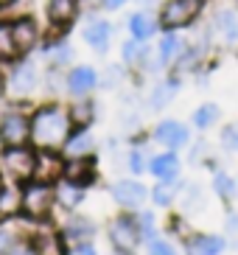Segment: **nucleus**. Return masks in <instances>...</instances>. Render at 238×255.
Segmentation results:
<instances>
[{
  "label": "nucleus",
  "instance_id": "nucleus-24",
  "mask_svg": "<svg viewBox=\"0 0 238 255\" xmlns=\"http://www.w3.org/2000/svg\"><path fill=\"white\" fill-rule=\"evenodd\" d=\"M56 202L59 205H65V208H76V205L84 199V188L82 185H76V182H67V180H62L59 185H56Z\"/></svg>",
  "mask_w": 238,
  "mask_h": 255
},
{
  "label": "nucleus",
  "instance_id": "nucleus-21",
  "mask_svg": "<svg viewBox=\"0 0 238 255\" xmlns=\"http://www.w3.org/2000/svg\"><path fill=\"white\" fill-rule=\"evenodd\" d=\"M93 236H96V227H93V222L84 219V216H73L65 225V233H62V239L70 241V244H84V241H90Z\"/></svg>",
  "mask_w": 238,
  "mask_h": 255
},
{
  "label": "nucleus",
  "instance_id": "nucleus-3",
  "mask_svg": "<svg viewBox=\"0 0 238 255\" xmlns=\"http://www.w3.org/2000/svg\"><path fill=\"white\" fill-rule=\"evenodd\" d=\"M53 202H56V194H53L51 182H31V185L22 188L20 196V208L28 219H45L51 213Z\"/></svg>",
  "mask_w": 238,
  "mask_h": 255
},
{
  "label": "nucleus",
  "instance_id": "nucleus-27",
  "mask_svg": "<svg viewBox=\"0 0 238 255\" xmlns=\"http://www.w3.org/2000/svg\"><path fill=\"white\" fill-rule=\"evenodd\" d=\"M31 14V0H0V20H17Z\"/></svg>",
  "mask_w": 238,
  "mask_h": 255
},
{
  "label": "nucleus",
  "instance_id": "nucleus-14",
  "mask_svg": "<svg viewBox=\"0 0 238 255\" xmlns=\"http://www.w3.org/2000/svg\"><path fill=\"white\" fill-rule=\"evenodd\" d=\"M93 174H96V160H90L87 154H84V157H73L70 163H65L62 180L76 182V185H82V188H84V185H90Z\"/></svg>",
  "mask_w": 238,
  "mask_h": 255
},
{
  "label": "nucleus",
  "instance_id": "nucleus-37",
  "mask_svg": "<svg viewBox=\"0 0 238 255\" xmlns=\"http://www.w3.org/2000/svg\"><path fill=\"white\" fill-rule=\"evenodd\" d=\"M137 227L143 230V236H151V233H154V216H151V213H140Z\"/></svg>",
  "mask_w": 238,
  "mask_h": 255
},
{
  "label": "nucleus",
  "instance_id": "nucleus-23",
  "mask_svg": "<svg viewBox=\"0 0 238 255\" xmlns=\"http://www.w3.org/2000/svg\"><path fill=\"white\" fill-rule=\"evenodd\" d=\"M93 149H96V140H93V135H90L87 129H79L73 135H67V140H65V151L70 157H84Z\"/></svg>",
  "mask_w": 238,
  "mask_h": 255
},
{
  "label": "nucleus",
  "instance_id": "nucleus-32",
  "mask_svg": "<svg viewBox=\"0 0 238 255\" xmlns=\"http://www.w3.org/2000/svg\"><path fill=\"white\" fill-rule=\"evenodd\" d=\"M213 188H216V194L222 196V199H233V196H236V180H233L230 174H222L219 171L216 177H213Z\"/></svg>",
  "mask_w": 238,
  "mask_h": 255
},
{
  "label": "nucleus",
  "instance_id": "nucleus-40",
  "mask_svg": "<svg viewBox=\"0 0 238 255\" xmlns=\"http://www.w3.org/2000/svg\"><path fill=\"white\" fill-rule=\"evenodd\" d=\"M120 82V68H107V79H104V87H115Z\"/></svg>",
  "mask_w": 238,
  "mask_h": 255
},
{
  "label": "nucleus",
  "instance_id": "nucleus-18",
  "mask_svg": "<svg viewBox=\"0 0 238 255\" xmlns=\"http://www.w3.org/2000/svg\"><path fill=\"white\" fill-rule=\"evenodd\" d=\"M213 31L224 42H236L238 39V14L233 8H219L213 14Z\"/></svg>",
  "mask_w": 238,
  "mask_h": 255
},
{
  "label": "nucleus",
  "instance_id": "nucleus-29",
  "mask_svg": "<svg viewBox=\"0 0 238 255\" xmlns=\"http://www.w3.org/2000/svg\"><path fill=\"white\" fill-rule=\"evenodd\" d=\"M17 48L14 39H11V23L8 20H0V59H14Z\"/></svg>",
  "mask_w": 238,
  "mask_h": 255
},
{
  "label": "nucleus",
  "instance_id": "nucleus-11",
  "mask_svg": "<svg viewBox=\"0 0 238 255\" xmlns=\"http://www.w3.org/2000/svg\"><path fill=\"white\" fill-rule=\"evenodd\" d=\"M146 185H140V182L134 180H120L112 185V199L118 205H123V208H140L143 202H146Z\"/></svg>",
  "mask_w": 238,
  "mask_h": 255
},
{
  "label": "nucleus",
  "instance_id": "nucleus-41",
  "mask_svg": "<svg viewBox=\"0 0 238 255\" xmlns=\"http://www.w3.org/2000/svg\"><path fill=\"white\" fill-rule=\"evenodd\" d=\"M129 0H104L101 3V8H107V11H118V8H123Z\"/></svg>",
  "mask_w": 238,
  "mask_h": 255
},
{
  "label": "nucleus",
  "instance_id": "nucleus-5",
  "mask_svg": "<svg viewBox=\"0 0 238 255\" xmlns=\"http://www.w3.org/2000/svg\"><path fill=\"white\" fill-rule=\"evenodd\" d=\"M34 165H37V154L28 146H8L3 151V168L8 171V177L17 182L34 177Z\"/></svg>",
  "mask_w": 238,
  "mask_h": 255
},
{
  "label": "nucleus",
  "instance_id": "nucleus-4",
  "mask_svg": "<svg viewBox=\"0 0 238 255\" xmlns=\"http://www.w3.org/2000/svg\"><path fill=\"white\" fill-rule=\"evenodd\" d=\"M140 241V227H137V219L132 216H118L110 222V244L115 247L118 255H132L134 247Z\"/></svg>",
  "mask_w": 238,
  "mask_h": 255
},
{
  "label": "nucleus",
  "instance_id": "nucleus-8",
  "mask_svg": "<svg viewBox=\"0 0 238 255\" xmlns=\"http://www.w3.org/2000/svg\"><path fill=\"white\" fill-rule=\"evenodd\" d=\"M82 11V3L79 0H48L45 3V17L53 28L67 31L70 25L76 23V17Z\"/></svg>",
  "mask_w": 238,
  "mask_h": 255
},
{
  "label": "nucleus",
  "instance_id": "nucleus-45",
  "mask_svg": "<svg viewBox=\"0 0 238 255\" xmlns=\"http://www.w3.org/2000/svg\"><path fill=\"white\" fill-rule=\"evenodd\" d=\"M0 96H3V76H0Z\"/></svg>",
  "mask_w": 238,
  "mask_h": 255
},
{
  "label": "nucleus",
  "instance_id": "nucleus-34",
  "mask_svg": "<svg viewBox=\"0 0 238 255\" xmlns=\"http://www.w3.org/2000/svg\"><path fill=\"white\" fill-rule=\"evenodd\" d=\"M222 146H224L227 151H238V124L224 127V132H222Z\"/></svg>",
  "mask_w": 238,
  "mask_h": 255
},
{
  "label": "nucleus",
  "instance_id": "nucleus-10",
  "mask_svg": "<svg viewBox=\"0 0 238 255\" xmlns=\"http://www.w3.org/2000/svg\"><path fill=\"white\" fill-rule=\"evenodd\" d=\"M126 28L134 39H143V42H146V39H151L157 34L160 20L151 14V8H140V11H132V14L126 17Z\"/></svg>",
  "mask_w": 238,
  "mask_h": 255
},
{
  "label": "nucleus",
  "instance_id": "nucleus-31",
  "mask_svg": "<svg viewBox=\"0 0 238 255\" xmlns=\"http://www.w3.org/2000/svg\"><path fill=\"white\" fill-rule=\"evenodd\" d=\"M177 194H179V185H177V182H171V180H165L163 185L154 188V202L163 205V208H168V205L174 202V196H177Z\"/></svg>",
  "mask_w": 238,
  "mask_h": 255
},
{
  "label": "nucleus",
  "instance_id": "nucleus-9",
  "mask_svg": "<svg viewBox=\"0 0 238 255\" xmlns=\"http://www.w3.org/2000/svg\"><path fill=\"white\" fill-rule=\"evenodd\" d=\"M82 37L90 48L107 51V45H110V39H112V23L104 20V17H90L82 28Z\"/></svg>",
  "mask_w": 238,
  "mask_h": 255
},
{
  "label": "nucleus",
  "instance_id": "nucleus-22",
  "mask_svg": "<svg viewBox=\"0 0 238 255\" xmlns=\"http://www.w3.org/2000/svg\"><path fill=\"white\" fill-rule=\"evenodd\" d=\"M149 171L154 174L157 180H174V177L179 174V157L174 154V151H165V154H157V157H151Z\"/></svg>",
  "mask_w": 238,
  "mask_h": 255
},
{
  "label": "nucleus",
  "instance_id": "nucleus-2",
  "mask_svg": "<svg viewBox=\"0 0 238 255\" xmlns=\"http://www.w3.org/2000/svg\"><path fill=\"white\" fill-rule=\"evenodd\" d=\"M205 3L208 0H165L163 6H160V14H157L160 28L179 31V28L194 25L202 17V11H205Z\"/></svg>",
  "mask_w": 238,
  "mask_h": 255
},
{
  "label": "nucleus",
  "instance_id": "nucleus-30",
  "mask_svg": "<svg viewBox=\"0 0 238 255\" xmlns=\"http://www.w3.org/2000/svg\"><path fill=\"white\" fill-rule=\"evenodd\" d=\"M67 115H70V124H79V127H84L87 121H93V101H90V98L76 101V104L67 110Z\"/></svg>",
  "mask_w": 238,
  "mask_h": 255
},
{
  "label": "nucleus",
  "instance_id": "nucleus-44",
  "mask_svg": "<svg viewBox=\"0 0 238 255\" xmlns=\"http://www.w3.org/2000/svg\"><path fill=\"white\" fill-rule=\"evenodd\" d=\"M8 255H31V253H25V250H17V253H8Z\"/></svg>",
  "mask_w": 238,
  "mask_h": 255
},
{
  "label": "nucleus",
  "instance_id": "nucleus-13",
  "mask_svg": "<svg viewBox=\"0 0 238 255\" xmlns=\"http://www.w3.org/2000/svg\"><path fill=\"white\" fill-rule=\"evenodd\" d=\"M37 65L31 59H22L14 65V70H11V90H14V96H28L34 87H37Z\"/></svg>",
  "mask_w": 238,
  "mask_h": 255
},
{
  "label": "nucleus",
  "instance_id": "nucleus-43",
  "mask_svg": "<svg viewBox=\"0 0 238 255\" xmlns=\"http://www.w3.org/2000/svg\"><path fill=\"white\" fill-rule=\"evenodd\" d=\"M165 0H140V6L143 8H154V6H163Z\"/></svg>",
  "mask_w": 238,
  "mask_h": 255
},
{
  "label": "nucleus",
  "instance_id": "nucleus-7",
  "mask_svg": "<svg viewBox=\"0 0 238 255\" xmlns=\"http://www.w3.org/2000/svg\"><path fill=\"white\" fill-rule=\"evenodd\" d=\"M39 37H42V34H39V25L31 14L11 20V39H14L17 56H28V53L39 45Z\"/></svg>",
  "mask_w": 238,
  "mask_h": 255
},
{
  "label": "nucleus",
  "instance_id": "nucleus-36",
  "mask_svg": "<svg viewBox=\"0 0 238 255\" xmlns=\"http://www.w3.org/2000/svg\"><path fill=\"white\" fill-rule=\"evenodd\" d=\"M149 255H177V253H174V247L171 244H165V241H151Z\"/></svg>",
  "mask_w": 238,
  "mask_h": 255
},
{
  "label": "nucleus",
  "instance_id": "nucleus-20",
  "mask_svg": "<svg viewBox=\"0 0 238 255\" xmlns=\"http://www.w3.org/2000/svg\"><path fill=\"white\" fill-rule=\"evenodd\" d=\"M224 239L222 236H194V239L185 244V253L188 255H222L224 253Z\"/></svg>",
  "mask_w": 238,
  "mask_h": 255
},
{
  "label": "nucleus",
  "instance_id": "nucleus-38",
  "mask_svg": "<svg viewBox=\"0 0 238 255\" xmlns=\"http://www.w3.org/2000/svg\"><path fill=\"white\" fill-rule=\"evenodd\" d=\"M129 168H132V174H140L143 168H146V165H143V154H140V151H132V154H129Z\"/></svg>",
  "mask_w": 238,
  "mask_h": 255
},
{
  "label": "nucleus",
  "instance_id": "nucleus-33",
  "mask_svg": "<svg viewBox=\"0 0 238 255\" xmlns=\"http://www.w3.org/2000/svg\"><path fill=\"white\" fill-rule=\"evenodd\" d=\"M14 241H17V233L11 230L8 225H0V255H8V253H11Z\"/></svg>",
  "mask_w": 238,
  "mask_h": 255
},
{
  "label": "nucleus",
  "instance_id": "nucleus-17",
  "mask_svg": "<svg viewBox=\"0 0 238 255\" xmlns=\"http://www.w3.org/2000/svg\"><path fill=\"white\" fill-rule=\"evenodd\" d=\"M62 171H65V163H62L51 149H45L42 157H37L34 174H37L39 182H56V180H62Z\"/></svg>",
  "mask_w": 238,
  "mask_h": 255
},
{
  "label": "nucleus",
  "instance_id": "nucleus-39",
  "mask_svg": "<svg viewBox=\"0 0 238 255\" xmlns=\"http://www.w3.org/2000/svg\"><path fill=\"white\" fill-rule=\"evenodd\" d=\"M65 255H98V253H96V247H90V241H84V244H76V247Z\"/></svg>",
  "mask_w": 238,
  "mask_h": 255
},
{
  "label": "nucleus",
  "instance_id": "nucleus-1",
  "mask_svg": "<svg viewBox=\"0 0 238 255\" xmlns=\"http://www.w3.org/2000/svg\"><path fill=\"white\" fill-rule=\"evenodd\" d=\"M67 135H70V115L62 107L51 104L37 110V115L31 118V140L37 143L39 149H59L65 146Z\"/></svg>",
  "mask_w": 238,
  "mask_h": 255
},
{
  "label": "nucleus",
  "instance_id": "nucleus-15",
  "mask_svg": "<svg viewBox=\"0 0 238 255\" xmlns=\"http://www.w3.org/2000/svg\"><path fill=\"white\" fill-rule=\"evenodd\" d=\"M31 250L37 255H65V239L56 230H39L31 239Z\"/></svg>",
  "mask_w": 238,
  "mask_h": 255
},
{
  "label": "nucleus",
  "instance_id": "nucleus-25",
  "mask_svg": "<svg viewBox=\"0 0 238 255\" xmlns=\"http://www.w3.org/2000/svg\"><path fill=\"white\" fill-rule=\"evenodd\" d=\"M120 51H123V62L126 65H143V62L149 59V48L143 45V39H134V37L126 39Z\"/></svg>",
  "mask_w": 238,
  "mask_h": 255
},
{
  "label": "nucleus",
  "instance_id": "nucleus-19",
  "mask_svg": "<svg viewBox=\"0 0 238 255\" xmlns=\"http://www.w3.org/2000/svg\"><path fill=\"white\" fill-rule=\"evenodd\" d=\"M98 84V73L93 68H87V65H79V68H73L70 73H67V90L70 93H90L93 87Z\"/></svg>",
  "mask_w": 238,
  "mask_h": 255
},
{
  "label": "nucleus",
  "instance_id": "nucleus-12",
  "mask_svg": "<svg viewBox=\"0 0 238 255\" xmlns=\"http://www.w3.org/2000/svg\"><path fill=\"white\" fill-rule=\"evenodd\" d=\"M154 140L163 143V146H171V149H179V146H188L191 135H188V127L179 124V121H163L154 127Z\"/></svg>",
  "mask_w": 238,
  "mask_h": 255
},
{
  "label": "nucleus",
  "instance_id": "nucleus-26",
  "mask_svg": "<svg viewBox=\"0 0 238 255\" xmlns=\"http://www.w3.org/2000/svg\"><path fill=\"white\" fill-rule=\"evenodd\" d=\"M45 56H48V62H51L53 68H65L67 62L73 59V48L67 45L65 39H59V42L45 48Z\"/></svg>",
  "mask_w": 238,
  "mask_h": 255
},
{
  "label": "nucleus",
  "instance_id": "nucleus-42",
  "mask_svg": "<svg viewBox=\"0 0 238 255\" xmlns=\"http://www.w3.org/2000/svg\"><path fill=\"white\" fill-rule=\"evenodd\" d=\"M79 3H82V8H90V11H98L104 0H79Z\"/></svg>",
  "mask_w": 238,
  "mask_h": 255
},
{
  "label": "nucleus",
  "instance_id": "nucleus-16",
  "mask_svg": "<svg viewBox=\"0 0 238 255\" xmlns=\"http://www.w3.org/2000/svg\"><path fill=\"white\" fill-rule=\"evenodd\" d=\"M185 39L179 37L177 31H165L163 39H160V48H157V56H160V65H174L179 62V56L185 53Z\"/></svg>",
  "mask_w": 238,
  "mask_h": 255
},
{
  "label": "nucleus",
  "instance_id": "nucleus-6",
  "mask_svg": "<svg viewBox=\"0 0 238 255\" xmlns=\"http://www.w3.org/2000/svg\"><path fill=\"white\" fill-rule=\"evenodd\" d=\"M31 137V121L22 113H6L0 118V143L3 146H25Z\"/></svg>",
  "mask_w": 238,
  "mask_h": 255
},
{
  "label": "nucleus",
  "instance_id": "nucleus-35",
  "mask_svg": "<svg viewBox=\"0 0 238 255\" xmlns=\"http://www.w3.org/2000/svg\"><path fill=\"white\" fill-rule=\"evenodd\" d=\"M168 101H171V87H157L149 104L154 107V110H160V107H165V104H168Z\"/></svg>",
  "mask_w": 238,
  "mask_h": 255
},
{
  "label": "nucleus",
  "instance_id": "nucleus-28",
  "mask_svg": "<svg viewBox=\"0 0 238 255\" xmlns=\"http://www.w3.org/2000/svg\"><path fill=\"white\" fill-rule=\"evenodd\" d=\"M219 115H222V110H219L216 104H202L194 110V124L199 129H210L219 121Z\"/></svg>",
  "mask_w": 238,
  "mask_h": 255
}]
</instances>
